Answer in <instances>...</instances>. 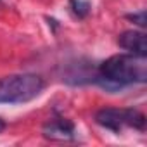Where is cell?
Instances as JSON below:
<instances>
[{"label":"cell","instance_id":"6da1fadb","mask_svg":"<svg viewBox=\"0 0 147 147\" xmlns=\"http://www.w3.org/2000/svg\"><path fill=\"white\" fill-rule=\"evenodd\" d=\"M97 85L107 92L121 90L133 83L147 82V57L135 54H118L99 64L94 78Z\"/></svg>","mask_w":147,"mask_h":147},{"label":"cell","instance_id":"7a4b0ae2","mask_svg":"<svg viewBox=\"0 0 147 147\" xmlns=\"http://www.w3.org/2000/svg\"><path fill=\"white\" fill-rule=\"evenodd\" d=\"M45 88V80L35 73H21L0 78V104H24L36 99Z\"/></svg>","mask_w":147,"mask_h":147},{"label":"cell","instance_id":"3957f363","mask_svg":"<svg viewBox=\"0 0 147 147\" xmlns=\"http://www.w3.org/2000/svg\"><path fill=\"white\" fill-rule=\"evenodd\" d=\"M95 123L111 131H121L123 126L135 130H145V116L138 109H118V107H102L95 113Z\"/></svg>","mask_w":147,"mask_h":147},{"label":"cell","instance_id":"277c9868","mask_svg":"<svg viewBox=\"0 0 147 147\" xmlns=\"http://www.w3.org/2000/svg\"><path fill=\"white\" fill-rule=\"evenodd\" d=\"M43 137L49 140H57V142H67V140H75L76 137V130L73 121L62 118V116H55L52 119H49L43 125Z\"/></svg>","mask_w":147,"mask_h":147},{"label":"cell","instance_id":"5b68a950","mask_svg":"<svg viewBox=\"0 0 147 147\" xmlns=\"http://www.w3.org/2000/svg\"><path fill=\"white\" fill-rule=\"evenodd\" d=\"M118 45L121 49L128 50L130 54L147 57V36L144 31H137V30L123 31L118 36Z\"/></svg>","mask_w":147,"mask_h":147},{"label":"cell","instance_id":"8992f818","mask_svg":"<svg viewBox=\"0 0 147 147\" xmlns=\"http://www.w3.org/2000/svg\"><path fill=\"white\" fill-rule=\"evenodd\" d=\"M69 9L73 12V16L78 18V19H85L90 14V2L88 0H69Z\"/></svg>","mask_w":147,"mask_h":147},{"label":"cell","instance_id":"52a82bcc","mask_svg":"<svg viewBox=\"0 0 147 147\" xmlns=\"http://www.w3.org/2000/svg\"><path fill=\"white\" fill-rule=\"evenodd\" d=\"M125 18H126L128 21L135 23V24H137V26H140V28H145V24H147V19H145V11L133 12V14H126Z\"/></svg>","mask_w":147,"mask_h":147},{"label":"cell","instance_id":"ba28073f","mask_svg":"<svg viewBox=\"0 0 147 147\" xmlns=\"http://www.w3.org/2000/svg\"><path fill=\"white\" fill-rule=\"evenodd\" d=\"M47 21H49V26H52V28H54V31H55V28H57V21H55V19H52V18H47Z\"/></svg>","mask_w":147,"mask_h":147},{"label":"cell","instance_id":"9c48e42d","mask_svg":"<svg viewBox=\"0 0 147 147\" xmlns=\"http://www.w3.org/2000/svg\"><path fill=\"white\" fill-rule=\"evenodd\" d=\"M4 130H5V121H4V119H0V133H2Z\"/></svg>","mask_w":147,"mask_h":147}]
</instances>
